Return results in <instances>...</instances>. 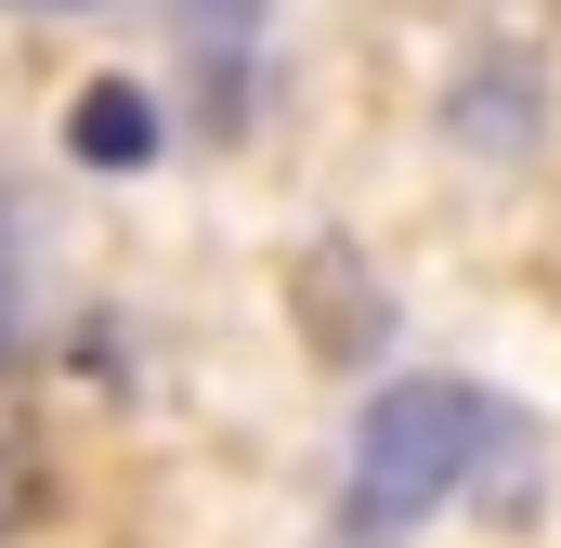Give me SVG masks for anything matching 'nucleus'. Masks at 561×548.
<instances>
[{
	"instance_id": "f257e3e1",
	"label": "nucleus",
	"mask_w": 561,
	"mask_h": 548,
	"mask_svg": "<svg viewBox=\"0 0 561 548\" xmlns=\"http://www.w3.org/2000/svg\"><path fill=\"white\" fill-rule=\"evenodd\" d=\"M496 457V406L470 392V379H392L379 406H366V431H353V496H340V536L353 548H392L419 536L431 510L470 483Z\"/></svg>"
},
{
	"instance_id": "39448f33",
	"label": "nucleus",
	"mask_w": 561,
	"mask_h": 548,
	"mask_svg": "<svg viewBox=\"0 0 561 548\" xmlns=\"http://www.w3.org/2000/svg\"><path fill=\"white\" fill-rule=\"evenodd\" d=\"M13 340H26V236L0 222V366H13Z\"/></svg>"
},
{
	"instance_id": "0eeeda50",
	"label": "nucleus",
	"mask_w": 561,
	"mask_h": 548,
	"mask_svg": "<svg viewBox=\"0 0 561 548\" xmlns=\"http://www.w3.org/2000/svg\"><path fill=\"white\" fill-rule=\"evenodd\" d=\"M26 13H92V0H26Z\"/></svg>"
},
{
	"instance_id": "f03ea898",
	"label": "nucleus",
	"mask_w": 561,
	"mask_h": 548,
	"mask_svg": "<svg viewBox=\"0 0 561 548\" xmlns=\"http://www.w3.org/2000/svg\"><path fill=\"white\" fill-rule=\"evenodd\" d=\"M444 144H457L470 170H523V157L549 144V79H536V53H470L457 92H444Z\"/></svg>"
},
{
	"instance_id": "423d86ee",
	"label": "nucleus",
	"mask_w": 561,
	"mask_h": 548,
	"mask_svg": "<svg viewBox=\"0 0 561 548\" xmlns=\"http://www.w3.org/2000/svg\"><path fill=\"white\" fill-rule=\"evenodd\" d=\"M26 510H39V457H26L13 418H0V523H26Z\"/></svg>"
},
{
	"instance_id": "7ed1b4c3",
	"label": "nucleus",
	"mask_w": 561,
	"mask_h": 548,
	"mask_svg": "<svg viewBox=\"0 0 561 548\" xmlns=\"http://www.w3.org/2000/svg\"><path fill=\"white\" fill-rule=\"evenodd\" d=\"M262 13H275V0H183V66H196V105H209V132H236V118H249Z\"/></svg>"
},
{
	"instance_id": "20e7f679",
	"label": "nucleus",
	"mask_w": 561,
	"mask_h": 548,
	"mask_svg": "<svg viewBox=\"0 0 561 548\" xmlns=\"http://www.w3.org/2000/svg\"><path fill=\"white\" fill-rule=\"evenodd\" d=\"M66 157H79V170H144V157H157V105H144L131 79H92V92L66 105Z\"/></svg>"
}]
</instances>
